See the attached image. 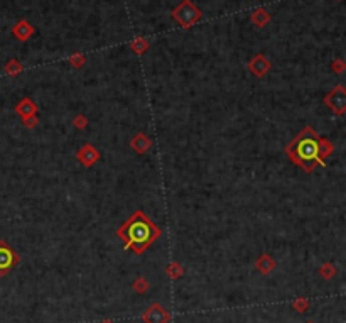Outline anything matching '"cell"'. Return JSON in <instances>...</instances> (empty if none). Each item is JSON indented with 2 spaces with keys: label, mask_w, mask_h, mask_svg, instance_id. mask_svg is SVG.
Masks as SVG:
<instances>
[{
  "label": "cell",
  "mask_w": 346,
  "mask_h": 323,
  "mask_svg": "<svg viewBox=\"0 0 346 323\" xmlns=\"http://www.w3.org/2000/svg\"><path fill=\"white\" fill-rule=\"evenodd\" d=\"M162 230L142 210H137L118 227L117 235L125 242L127 251L142 256L160 237Z\"/></svg>",
  "instance_id": "6da1fadb"
},
{
  "label": "cell",
  "mask_w": 346,
  "mask_h": 323,
  "mask_svg": "<svg viewBox=\"0 0 346 323\" xmlns=\"http://www.w3.org/2000/svg\"><path fill=\"white\" fill-rule=\"evenodd\" d=\"M319 141H321L319 134L311 126H306L285 146V156H287L292 164H296L302 171L311 174L316 169L317 164L322 166V168L326 166L324 159L321 158V152H319Z\"/></svg>",
  "instance_id": "7a4b0ae2"
},
{
  "label": "cell",
  "mask_w": 346,
  "mask_h": 323,
  "mask_svg": "<svg viewBox=\"0 0 346 323\" xmlns=\"http://www.w3.org/2000/svg\"><path fill=\"white\" fill-rule=\"evenodd\" d=\"M170 16H172V19L181 27H184V29H191L193 26L200 22V19L203 17V11L200 7H196L191 0H181V2L172 9Z\"/></svg>",
  "instance_id": "3957f363"
},
{
  "label": "cell",
  "mask_w": 346,
  "mask_h": 323,
  "mask_svg": "<svg viewBox=\"0 0 346 323\" xmlns=\"http://www.w3.org/2000/svg\"><path fill=\"white\" fill-rule=\"evenodd\" d=\"M324 105L331 110L334 115H341L346 114V88L344 85L338 83L336 86H333V90L327 91V95L324 96Z\"/></svg>",
  "instance_id": "277c9868"
},
{
  "label": "cell",
  "mask_w": 346,
  "mask_h": 323,
  "mask_svg": "<svg viewBox=\"0 0 346 323\" xmlns=\"http://www.w3.org/2000/svg\"><path fill=\"white\" fill-rule=\"evenodd\" d=\"M19 262H21L19 254L9 246V242L0 241V276H6Z\"/></svg>",
  "instance_id": "5b68a950"
},
{
  "label": "cell",
  "mask_w": 346,
  "mask_h": 323,
  "mask_svg": "<svg viewBox=\"0 0 346 323\" xmlns=\"http://www.w3.org/2000/svg\"><path fill=\"white\" fill-rule=\"evenodd\" d=\"M100 158H101L100 151L96 149L93 144H90V142L83 144L80 149L76 151V159L80 161L83 168H93V166L100 161Z\"/></svg>",
  "instance_id": "8992f818"
},
{
  "label": "cell",
  "mask_w": 346,
  "mask_h": 323,
  "mask_svg": "<svg viewBox=\"0 0 346 323\" xmlns=\"http://www.w3.org/2000/svg\"><path fill=\"white\" fill-rule=\"evenodd\" d=\"M142 321L144 323H169L170 313L165 310L160 303H152L144 311V315H142Z\"/></svg>",
  "instance_id": "52a82bcc"
},
{
  "label": "cell",
  "mask_w": 346,
  "mask_h": 323,
  "mask_svg": "<svg viewBox=\"0 0 346 323\" xmlns=\"http://www.w3.org/2000/svg\"><path fill=\"white\" fill-rule=\"evenodd\" d=\"M248 70H250L253 76L264 78L265 75H269V71L272 70V63L269 58L264 56V54H255V56L248 61Z\"/></svg>",
  "instance_id": "ba28073f"
},
{
  "label": "cell",
  "mask_w": 346,
  "mask_h": 323,
  "mask_svg": "<svg viewBox=\"0 0 346 323\" xmlns=\"http://www.w3.org/2000/svg\"><path fill=\"white\" fill-rule=\"evenodd\" d=\"M128 144H130V147L133 149V152H135V154L144 156L145 152H149V149L152 147V141H150V137L147 136V134L137 132L135 136H133L132 139H130V142H128Z\"/></svg>",
  "instance_id": "9c48e42d"
},
{
  "label": "cell",
  "mask_w": 346,
  "mask_h": 323,
  "mask_svg": "<svg viewBox=\"0 0 346 323\" xmlns=\"http://www.w3.org/2000/svg\"><path fill=\"white\" fill-rule=\"evenodd\" d=\"M12 34H14V38L19 39L21 43H26V41H29L32 36H34V27H32L29 21L22 19L12 27Z\"/></svg>",
  "instance_id": "30bf717a"
},
{
  "label": "cell",
  "mask_w": 346,
  "mask_h": 323,
  "mask_svg": "<svg viewBox=\"0 0 346 323\" xmlns=\"http://www.w3.org/2000/svg\"><path fill=\"white\" fill-rule=\"evenodd\" d=\"M277 267V262L274 261V257L270 254H262V256L257 257L255 261V269L260 273L262 276H269L272 271Z\"/></svg>",
  "instance_id": "8fae6325"
},
{
  "label": "cell",
  "mask_w": 346,
  "mask_h": 323,
  "mask_svg": "<svg viewBox=\"0 0 346 323\" xmlns=\"http://www.w3.org/2000/svg\"><path fill=\"white\" fill-rule=\"evenodd\" d=\"M270 19H272V16H270V12L267 11L265 7H257V9H253L252 14H250L252 24L255 26V27H258V29L265 27V26L270 22Z\"/></svg>",
  "instance_id": "7c38bea8"
},
{
  "label": "cell",
  "mask_w": 346,
  "mask_h": 323,
  "mask_svg": "<svg viewBox=\"0 0 346 323\" xmlns=\"http://www.w3.org/2000/svg\"><path fill=\"white\" fill-rule=\"evenodd\" d=\"M38 112H39L38 105H36L34 101H32V98H29V96L22 98L19 103L16 105V114L19 115L21 119H26V117H29V115H34Z\"/></svg>",
  "instance_id": "4fadbf2b"
},
{
  "label": "cell",
  "mask_w": 346,
  "mask_h": 323,
  "mask_svg": "<svg viewBox=\"0 0 346 323\" xmlns=\"http://www.w3.org/2000/svg\"><path fill=\"white\" fill-rule=\"evenodd\" d=\"M149 48H150V43L145 38H135L130 43V49L135 54H138V56H140V54H145L147 51H149Z\"/></svg>",
  "instance_id": "5bb4252c"
},
{
  "label": "cell",
  "mask_w": 346,
  "mask_h": 323,
  "mask_svg": "<svg viewBox=\"0 0 346 323\" xmlns=\"http://www.w3.org/2000/svg\"><path fill=\"white\" fill-rule=\"evenodd\" d=\"M336 274H338V267H336L333 262H324V264L319 267V276L326 281L333 279Z\"/></svg>",
  "instance_id": "9a60e30c"
},
{
  "label": "cell",
  "mask_w": 346,
  "mask_h": 323,
  "mask_svg": "<svg viewBox=\"0 0 346 323\" xmlns=\"http://www.w3.org/2000/svg\"><path fill=\"white\" fill-rule=\"evenodd\" d=\"M165 274H167L170 279L176 281L184 274V267L179 264V262H170V264L165 267Z\"/></svg>",
  "instance_id": "2e32d148"
},
{
  "label": "cell",
  "mask_w": 346,
  "mask_h": 323,
  "mask_svg": "<svg viewBox=\"0 0 346 323\" xmlns=\"http://www.w3.org/2000/svg\"><path fill=\"white\" fill-rule=\"evenodd\" d=\"M132 288H133V291L138 293V294H144L149 291V288H150V284H149V279L144 278V276H138V278L133 281V284H132Z\"/></svg>",
  "instance_id": "e0dca14e"
},
{
  "label": "cell",
  "mask_w": 346,
  "mask_h": 323,
  "mask_svg": "<svg viewBox=\"0 0 346 323\" xmlns=\"http://www.w3.org/2000/svg\"><path fill=\"white\" fill-rule=\"evenodd\" d=\"M319 152H321V158L326 161L327 156H331L334 152V144L329 139H324V137H321V141H319Z\"/></svg>",
  "instance_id": "ac0fdd59"
},
{
  "label": "cell",
  "mask_w": 346,
  "mask_h": 323,
  "mask_svg": "<svg viewBox=\"0 0 346 323\" xmlns=\"http://www.w3.org/2000/svg\"><path fill=\"white\" fill-rule=\"evenodd\" d=\"M22 63L21 61H17V59H11L7 64H6V73L9 76H17V75H21L22 73Z\"/></svg>",
  "instance_id": "d6986e66"
},
{
  "label": "cell",
  "mask_w": 346,
  "mask_h": 323,
  "mask_svg": "<svg viewBox=\"0 0 346 323\" xmlns=\"http://www.w3.org/2000/svg\"><path fill=\"white\" fill-rule=\"evenodd\" d=\"M68 63L71 64L73 68H76V70H81V68L85 66V63H86V56L83 53H75V54H71V56L68 58Z\"/></svg>",
  "instance_id": "ffe728a7"
},
{
  "label": "cell",
  "mask_w": 346,
  "mask_h": 323,
  "mask_svg": "<svg viewBox=\"0 0 346 323\" xmlns=\"http://www.w3.org/2000/svg\"><path fill=\"white\" fill-rule=\"evenodd\" d=\"M88 124H90L88 117L83 115V114H78V115H75V119H73V126H75L78 131H85V129L88 127Z\"/></svg>",
  "instance_id": "44dd1931"
},
{
  "label": "cell",
  "mask_w": 346,
  "mask_h": 323,
  "mask_svg": "<svg viewBox=\"0 0 346 323\" xmlns=\"http://www.w3.org/2000/svg\"><path fill=\"white\" fill-rule=\"evenodd\" d=\"M292 308L296 310L297 313H304L309 308V301L306 298H296L292 301Z\"/></svg>",
  "instance_id": "7402d4cb"
},
{
  "label": "cell",
  "mask_w": 346,
  "mask_h": 323,
  "mask_svg": "<svg viewBox=\"0 0 346 323\" xmlns=\"http://www.w3.org/2000/svg\"><path fill=\"white\" fill-rule=\"evenodd\" d=\"M344 70H346V63H344V59L338 58V59H334V61L331 63V71L336 73V75H343Z\"/></svg>",
  "instance_id": "603a6c76"
},
{
  "label": "cell",
  "mask_w": 346,
  "mask_h": 323,
  "mask_svg": "<svg viewBox=\"0 0 346 323\" xmlns=\"http://www.w3.org/2000/svg\"><path fill=\"white\" fill-rule=\"evenodd\" d=\"M22 124H24V127H27V129H34V127H36V126H38V124H39L38 114H34V115H29V117L22 119Z\"/></svg>",
  "instance_id": "cb8c5ba5"
},
{
  "label": "cell",
  "mask_w": 346,
  "mask_h": 323,
  "mask_svg": "<svg viewBox=\"0 0 346 323\" xmlns=\"http://www.w3.org/2000/svg\"><path fill=\"white\" fill-rule=\"evenodd\" d=\"M101 323H115V321H113V320H103Z\"/></svg>",
  "instance_id": "d4e9b609"
},
{
  "label": "cell",
  "mask_w": 346,
  "mask_h": 323,
  "mask_svg": "<svg viewBox=\"0 0 346 323\" xmlns=\"http://www.w3.org/2000/svg\"><path fill=\"white\" fill-rule=\"evenodd\" d=\"M306 323H314V321H306Z\"/></svg>",
  "instance_id": "484cf974"
},
{
  "label": "cell",
  "mask_w": 346,
  "mask_h": 323,
  "mask_svg": "<svg viewBox=\"0 0 346 323\" xmlns=\"http://www.w3.org/2000/svg\"><path fill=\"white\" fill-rule=\"evenodd\" d=\"M336 2H341V0H336Z\"/></svg>",
  "instance_id": "4316f807"
}]
</instances>
